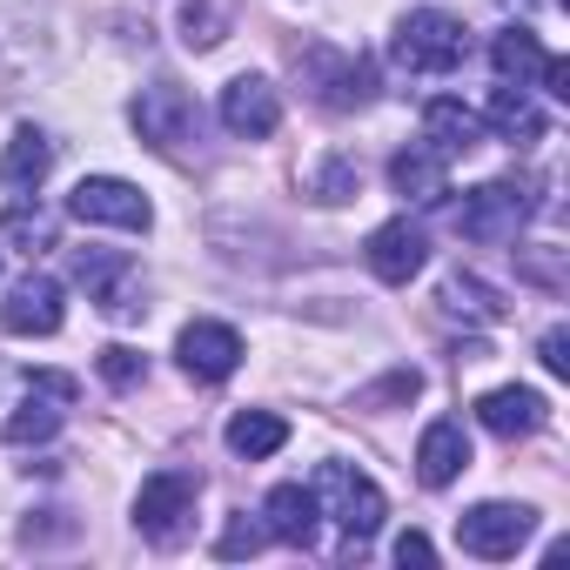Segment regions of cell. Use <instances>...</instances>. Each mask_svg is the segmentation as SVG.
Returning a JSON list of instances; mask_svg holds the SVG:
<instances>
[{
  "label": "cell",
  "instance_id": "obj_24",
  "mask_svg": "<svg viewBox=\"0 0 570 570\" xmlns=\"http://www.w3.org/2000/svg\"><path fill=\"white\" fill-rule=\"evenodd\" d=\"M61 396H48V390H28V403L8 416V443H48L55 430H61Z\"/></svg>",
  "mask_w": 570,
  "mask_h": 570
},
{
  "label": "cell",
  "instance_id": "obj_32",
  "mask_svg": "<svg viewBox=\"0 0 570 570\" xmlns=\"http://www.w3.org/2000/svg\"><path fill=\"white\" fill-rule=\"evenodd\" d=\"M396 563H436V543H430L423 530H403V537H396Z\"/></svg>",
  "mask_w": 570,
  "mask_h": 570
},
{
  "label": "cell",
  "instance_id": "obj_6",
  "mask_svg": "<svg viewBox=\"0 0 570 570\" xmlns=\"http://www.w3.org/2000/svg\"><path fill=\"white\" fill-rule=\"evenodd\" d=\"M523 222H530V188H523V181H483V188H470L463 208H456L463 242H483V248L517 242Z\"/></svg>",
  "mask_w": 570,
  "mask_h": 570
},
{
  "label": "cell",
  "instance_id": "obj_3",
  "mask_svg": "<svg viewBox=\"0 0 570 570\" xmlns=\"http://www.w3.org/2000/svg\"><path fill=\"white\" fill-rule=\"evenodd\" d=\"M195 497H202V476L195 470H155L141 490H135V530L148 543H181L188 523H195Z\"/></svg>",
  "mask_w": 570,
  "mask_h": 570
},
{
  "label": "cell",
  "instance_id": "obj_9",
  "mask_svg": "<svg viewBox=\"0 0 570 570\" xmlns=\"http://www.w3.org/2000/svg\"><path fill=\"white\" fill-rule=\"evenodd\" d=\"M68 323V303H61V282L55 275H28L8 289V303H0V330L8 336H55Z\"/></svg>",
  "mask_w": 570,
  "mask_h": 570
},
{
  "label": "cell",
  "instance_id": "obj_30",
  "mask_svg": "<svg viewBox=\"0 0 570 570\" xmlns=\"http://www.w3.org/2000/svg\"><path fill=\"white\" fill-rule=\"evenodd\" d=\"M537 356H543L550 376H570V330H550V336L537 343Z\"/></svg>",
  "mask_w": 570,
  "mask_h": 570
},
{
  "label": "cell",
  "instance_id": "obj_13",
  "mask_svg": "<svg viewBox=\"0 0 570 570\" xmlns=\"http://www.w3.org/2000/svg\"><path fill=\"white\" fill-rule=\"evenodd\" d=\"M262 530L275 537V543H289V550H309L316 543V530H323V503H316V490H303V483H275L268 490V503H262Z\"/></svg>",
  "mask_w": 570,
  "mask_h": 570
},
{
  "label": "cell",
  "instance_id": "obj_17",
  "mask_svg": "<svg viewBox=\"0 0 570 570\" xmlns=\"http://www.w3.org/2000/svg\"><path fill=\"white\" fill-rule=\"evenodd\" d=\"M390 188L403 195V202H416V208H436L443 195H450V175H443V155L423 141V148H403L396 161H390Z\"/></svg>",
  "mask_w": 570,
  "mask_h": 570
},
{
  "label": "cell",
  "instance_id": "obj_7",
  "mask_svg": "<svg viewBox=\"0 0 570 570\" xmlns=\"http://www.w3.org/2000/svg\"><path fill=\"white\" fill-rule=\"evenodd\" d=\"M68 215H75V222H95V228H148V222H155L148 195H141L135 181H121V175H88V181H75Z\"/></svg>",
  "mask_w": 570,
  "mask_h": 570
},
{
  "label": "cell",
  "instance_id": "obj_31",
  "mask_svg": "<svg viewBox=\"0 0 570 570\" xmlns=\"http://www.w3.org/2000/svg\"><path fill=\"white\" fill-rule=\"evenodd\" d=\"M28 390H48V396H61V403H75V396H81V383H75V376H61V370H28Z\"/></svg>",
  "mask_w": 570,
  "mask_h": 570
},
{
  "label": "cell",
  "instance_id": "obj_8",
  "mask_svg": "<svg viewBox=\"0 0 570 570\" xmlns=\"http://www.w3.org/2000/svg\"><path fill=\"white\" fill-rule=\"evenodd\" d=\"M530 530H537V510H523V503H476V510L456 517V543L470 557H490V563L517 557L530 543Z\"/></svg>",
  "mask_w": 570,
  "mask_h": 570
},
{
  "label": "cell",
  "instance_id": "obj_22",
  "mask_svg": "<svg viewBox=\"0 0 570 570\" xmlns=\"http://www.w3.org/2000/svg\"><path fill=\"white\" fill-rule=\"evenodd\" d=\"M282 443H289V423H282L275 410H235V416H228V450H235V456L262 463V456H275Z\"/></svg>",
  "mask_w": 570,
  "mask_h": 570
},
{
  "label": "cell",
  "instance_id": "obj_4",
  "mask_svg": "<svg viewBox=\"0 0 570 570\" xmlns=\"http://www.w3.org/2000/svg\"><path fill=\"white\" fill-rule=\"evenodd\" d=\"M309 490H316L323 517H336V523L350 530V543H370V537L383 530V517H390L383 490H376V483H370L363 470H350V463H323Z\"/></svg>",
  "mask_w": 570,
  "mask_h": 570
},
{
  "label": "cell",
  "instance_id": "obj_20",
  "mask_svg": "<svg viewBox=\"0 0 570 570\" xmlns=\"http://www.w3.org/2000/svg\"><path fill=\"white\" fill-rule=\"evenodd\" d=\"M490 61H497V75H503V81L530 88V81H543V68H550V48H543L530 28H503V35L490 41Z\"/></svg>",
  "mask_w": 570,
  "mask_h": 570
},
{
  "label": "cell",
  "instance_id": "obj_33",
  "mask_svg": "<svg viewBox=\"0 0 570 570\" xmlns=\"http://www.w3.org/2000/svg\"><path fill=\"white\" fill-rule=\"evenodd\" d=\"M543 88H550L557 101H570V61H563V55H550V68H543Z\"/></svg>",
  "mask_w": 570,
  "mask_h": 570
},
{
  "label": "cell",
  "instance_id": "obj_19",
  "mask_svg": "<svg viewBox=\"0 0 570 570\" xmlns=\"http://www.w3.org/2000/svg\"><path fill=\"white\" fill-rule=\"evenodd\" d=\"M423 141L450 161V155H470V148L483 141V121H476L463 101H450V95H443V101H430V108H423Z\"/></svg>",
  "mask_w": 570,
  "mask_h": 570
},
{
  "label": "cell",
  "instance_id": "obj_12",
  "mask_svg": "<svg viewBox=\"0 0 570 570\" xmlns=\"http://www.w3.org/2000/svg\"><path fill=\"white\" fill-rule=\"evenodd\" d=\"M175 356H181V370H188L195 383H228L235 363H242V336H235L228 323H188V330L175 336Z\"/></svg>",
  "mask_w": 570,
  "mask_h": 570
},
{
  "label": "cell",
  "instance_id": "obj_14",
  "mask_svg": "<svg viewBox=\"0 0 570 570\" xmlns=\"http://www.w3.org/2000/svg\"><path fill=\"white\" fill-rule=\"evenodd\" d=\"M363 255H370V268H376L383 282H396V289H403V282H416L423 262H430V235H423L416 222H383Z\"/></svg>",
  "mask_w": 570,
  "mask_h": 570
},
{
  "label": "cell",
  "instance_id": "obj_2",
  "mask_svg": "<svg viewBox=\"0 0 570 570\" xmlns=\"http://www.w3.org/2000/svg\"><path fill=\"white\" fill-rule=\"evenodd\" d=\"M296 75H303V88H309L323 108H336V115H350V108H370V101H376V61H370V55L303 48V55H296Z\"/></svg>",
  "mask_w": 570,
  "mask_h": 570
},
{
  "label": "cell",
  "instance_id": "obj_18",
  "mask_svg": "<svg viewBox=\"0 0 570 570\" xmlns=\"http://www.w3.org/2000/svg\"><path fill=\"white\" fill-rule=\"evenodd\" d=\"M463 470H470V436H463V423H430L423 443H416V476H423L430 490H443V483H456Z\"/></svg>",
  "mask_w": 570,
  "mask_h": 570
},
{
  "label": "cell",
  "instance_id": "obj_26",
  "mask_svg": "<svg viewBox=\"0 0 570 570\" xmlns=\"http://www.w3.org/2000/svg\"><path fill=\"white\" fill-rule=\"evenodd\" d=\"M356 188H363V175H356V161H343V155H330V161L316 168V202H356Z\"/></svg>",
  "mask_w": 570,
  "mask_h": 570
},
{
  "label": "cell",
  "instance_id": "obj_16",
  "mask_svg": "<svg viewBox=\"0 0 570 570\" xmlns=\"http://www.w3.org/2000/svg\"><path fill=\"white\" fill-rule=\"evenodd\" d=\"M48 168H55V141H48L41 128H14L8 155H0V188H8V202L35 195V188L48 181Z\"/></svg>",
  "mask_w": 570,
  "mask_h": 570
},
{
  "label": "cell",
  "instance_id": "obj_10",
  "mask_svg": "<svg viewBox=\"0 0 570 570\" xmlns=\"http://www.w3.org/2000/svg\"><path fill=\"white\" fill-rule=\"evenodd\" d=\"M75 282L108 309V316H141V296H135V262L115 255V248H81L75 255Z\"/></svg>",
  "mask_w": 570,
  "mask_h": 570
},
{
  "label": "cell",
  "instance_id": "obj_29",
  "mask_svg": "<svg viewBox=\"0 0 570 570\" xmlns=\"http://www.w3.org/2000/svg\"><path fill=\"white\" fill-rule=\"evenodd\" d=\"M262 537H268L262 523H248V517H235V523L222 530V543H215V550H222V557H255V550H262Z\"/></svg>",
  "mask_w": 570,
  "mask_h": 570
},
{
  "label": "cell",
  "instance_id": "obj_15",
  "mask_svg": "<svg viewBox=\"0 0 570 570\" xmlns=\"http://www.w3.org/2000/svg\"><path fill=\"white\" fill-rule=\"evenodd\" d=\"M543 416H550V403L537 396V390H490L483 403H476V423L490 430V436H503V443H517V436H537L543 430Z\"/></svg>",
  "mask_w": 570,
  "mask_h": 570
},
{
  "label": "cell",
  "instance_id": "obj_1",
  "mask_svg": "<svg viewBox=\"0 0 570 570\" xmlns=\"http://www.w3.org/2000/svg\"><path fill=\"white\" fill-rule=\"evenodd\" d=\"M390 55H396V68H410V75H450V68L470 55V41H463V21H456V14L416 8V14L396 21Z\"/></svg>",
  "mask_w": 570,
  "mask_h": 570
},
{
  "label": "cell",
  "instance_id": "obj_27",
  "mask_svg": "<svg viewBox=\"0 0 570 570\" xmlns=\"http://www.w3.org/2000/svg\"><path fill=\"white\" fill-rule=\"evenodd\" d=\"M101 376H108L115 390H135V383H148V356L128 350V343H115V350H101Z\"/></svg>",
  "mask_w": 570,
  "mask_h": 570
},
{
  "label": "cell",
  "instance_id": "obj_23",
  "mask_svg": "<svg viewBox=\"0 0 570 570\" xmlns=\"http://www.w3.org/2000/svg\"><path fill=\"white\" fill-rule=\"evenodd\" d=\"M0 228H8V242L21 248V255H48V248H61V228H55V215L35 202L28 208V195L21 202H8V222H0Z\"/></svg>",
  "mask_w": 570,
  "mask_h": 570
},
{
  "label": "cell",
  "instance_id": "obj_25",
  "mask_svg": "<svg viewBox=\"0 0 570 570\" xmlns=\"http://www.w3.org/2000/svg\"><path fill=\"white\" fill-rule=\"evenodd\" d=\"M443 309L476 316V323H497V316H503L497 289H490V282H476V275H450V282H443Z\"/></svg>",
  "mask_w": 570,
  "mask_h": 570
},
{
  "label": "cell",
  "instance_id": "obj_21",
  "mask_svg": "<svg viewBox=\"0 0 570 570\" xmlns=\"http://www.w3.org/2000/svg\"><path fill=\"white\" fill-rule=\"evenodd\" d=\"M503 141H543V108L530 101V88H517V81H503V88H490V115H483Z\"/></svg>",
  "mask_w": 570,
  "mask_h": 570
},
{
  "label": "cell",
  "instance_id": "obj_5",
  "mask_svg": "<svg viewBox=\"0 0 570 570\" xmlns=\"http://www.w3.org/2000/svg\"><path fill=\"white\" fill-rule=\"evenodd\" d=\"M128 115H135V135H141L148 148H161V155H175V148H188V141L202 135V108H195V95L175 88V81L141 88Z\"/></svg>",
  "mask_w": 570,
  "mask_h": 570
},
{
  "label": "cell",
  "instance_id": "obj_11",
  "mask_svg": "<svg viewBox=\"0 0 570 570\" xmlns=\"http://www.w3.org/2000/svg\"><path fill=\"white\" fill-rule=\"evenodd\" d=\"M222 128H228L235 141L275 135V128H282V95H275L262 75H235V81L222 88Z\"/></svg>",
  "mask_w": 570,
  "mask_h": 570
},
{
  "label": "cell",
  "instance_id": "obj_28",
  "mask_svg": "<svg viewBox=\"0 0 570 570\" xmlns=\"http://www.w3.org/2000/svg\"><path fill=\"white\" fill-rule=\"evenodd\" d=\"M181 28H188V35H181L188 48H215V41H222V35H215L222 21H215V8H208V0H188V8H181Z\"/></svg>",
  "mask_w": 570,
  "mask_h": 570
}]
</instances>
